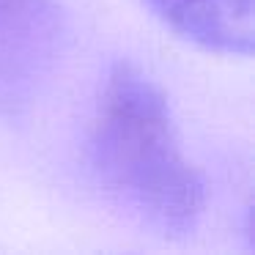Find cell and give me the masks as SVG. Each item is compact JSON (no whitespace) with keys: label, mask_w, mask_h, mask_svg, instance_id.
<instances>
[{"label":"cell","mask_w":255,"mask_h":255,"mask_svg":"<svg viewBox=\"0 0 255 255\" xmlns=\"http://www.w3.org/2000/svg\"><path fill=\"white\" fill-rule=\"evenodd\" d=\"M91 170L121 209L165 236H187L206 206L167 99L132 63L110 72L91 132Z\"/></svg>","instance_id":"6da1fadb"},{"label":"cell","mask_w":255,"mask_h":255,"mask_svg":"<svg viewBox=\"0 0 255 255\" xmlns=\"http://www.w3.org/2000/svg\"><path fill=\"white\" fill-rule=\"evenodd\" d=\"M63 36L55 0H0V116L39 99L61 61Z\"/></svg>","instance_id":"7a4b0ae2"},{"label":"cell","mask_w":255,"mask_h":255,"mask_svg":"<svg viewBox=\"0 0 255 255\" xmlns=\"http://www.w3.org/2000/svg\"><path fill=\"white\" fill-rule=\"evenodd\" d=\"M181 39L225 55H250L255 44L253 0H148Z\"/></svg>","instance_id":"3957f363"}]
</instances>
